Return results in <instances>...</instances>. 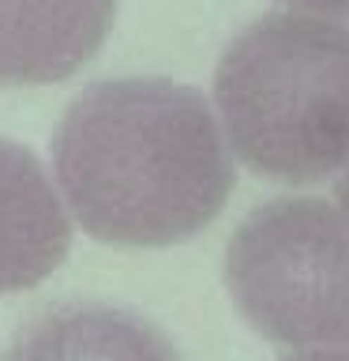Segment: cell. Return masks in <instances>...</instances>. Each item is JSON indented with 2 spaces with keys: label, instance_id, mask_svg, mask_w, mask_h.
Returning a JSON list of instances; mask_svg holds the SVG:
<instances>
[{
  "label": "cell",
  "instance_id": "1",
  "mask_svg": "<svg viewBox=\"0 0 349 361\" xmlns=\"http://www.w3.org/2000/svg\"><path fill=\"white\" fill-rule=\"evenodd\" d=\"M53 173L90 237L128 248L207 230L236 180L207 98L158 75L101 79L68 102Z\"/></svg>",
  "mask_w": 349,
  "mask_h": 361
},
{
  "label": "cell",
  "instance_id": "7",
  "mask_svg": "<svg viewBox=\"0 0 349 361\" xmlns=\"http://www.w3.org/2000/svg\"><path fill=\"white\" fill-rule=\"evenodd\" d=\"M293 8L312 11V16H326V19H349V0H289Z\"/></svg>",
  "mask_w": 349,
  "mask_h": 361
},
{
  "label": "cell",
  "instance_id": "4",
  "mask_svg": "<svg viewBox=\"0 0 349 361\" xmlns=\"http://www.w3.org/2000/svg\"><path fill=\"white\" fill-rule=\"evenodd\" d=\"M117 0H0V83L72 79L106 45Z\"/></svg>",
  "mask_w": 349,
  "mask_h": 361
},
{
  "label": "cell",
  "instance_id": "3",
  "mask_svg": "<svg viewBox=\"0 0 349 361\" xmlns=\"http://www.w3.org/2000/svg\"><path fill=\"white\" fill-rule=\"evenodd\" d=\"M225 290L259 335L286 346H349V219L326 200H270L233 230Z\"/></svg>",
  "mask_w": 349,
  "mask_h": 361
},
{
  "label": "cell",
  "instance_id": "6",
  "mask_svg": "<svg viewBox=\"0 0 349 361\" xmlns=\"http://www.w3.org/2000/svg\"><path fill=\"white\" fill-rule=\"evenodd\" d=\"M4 361H180L158 324L101 301L53 305L11 335Z\"/></svg>",
  "mask_w": 349,
  "mask_h": 361
},
{
  "label": "cell",
  "instance_id": "9",
  "mask_svg": "<svg viewBox=\"0 0 349 361\" xmlns=\"http://www.w3.org/2000/svg\"><path fill=\"white\" fill-rule=\"evenodd\" d=\"M338 200H342V211H345V219H349V169H345L342 185H338Z\"/></svg>",
  "mask_w": 349,
  "mask_h": 361
},
{
  "label": "cell",
  "instance_id": "2",
  "mask_svg": "<svg viewBox=\"0 0 349 361\" xmlns=\"http://www.w3.org/2000/svg\"><path fill=\"white\" fill-rule=\"evenodd\" d=\"M214 102L233 154L286 185L349 162V27L312 11H270L225 45Z\"/></svg>",
  "mask_w": 349,
  "mask_h": 361
},
{
  "label": "cell",
  "instance_id": "5",
  "mask_svg": "<svg viewBox=\"0 0 349 361\" xmlns=\"http://www.w3.org/2000/svg\"><path fill=\"white\" fill-rule=\"evenodd\" d=\"M72 248L61 185L23 143L0 135V293L34 290Z\"/></svg>",
  "mask_w": 349,
  "mask_h": 361
},
{
  "label": "cell",
  "instance_id": "8",
  "mask_svg": "<svg viewBox=\"0 0 349 361\" xmlns=\"http://www.w3.org/2000/svg\"><path fill=\"white\" fill-rule=\"evenodd\" d=\"M281 361H349V350H300Z\"/></svg>",
  "mask_w": 349,
  "mask_h": 361
}]
</instances>
